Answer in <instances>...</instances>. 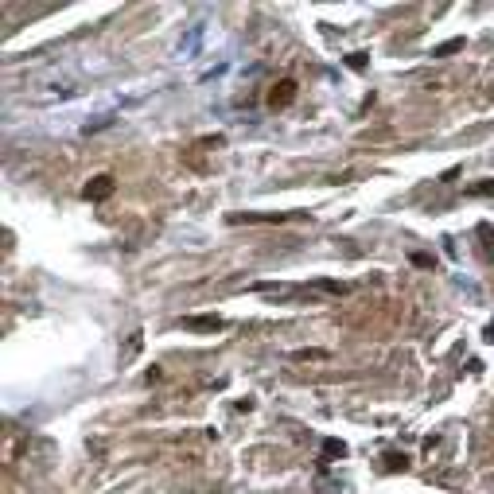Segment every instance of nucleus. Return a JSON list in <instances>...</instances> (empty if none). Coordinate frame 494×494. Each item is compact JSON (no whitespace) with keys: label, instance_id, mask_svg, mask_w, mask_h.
Wrapping results in <instances>:
<instances>
[{"label":"nucleus","instance_id":"nucleus-13","mask_svg":"<svg viewBox=\"0 0 494 494\" xmlns=\"http://www.w3.org/2000/svg\"><path fill=\"white\" fill-rule=\"evenodd\" d=\"M296 358H327L323 351H296Z\"/></svg>","mask_w":494,"mask_h":494},{"label":"nucleus","instance_id":"nucleus-12","mask_svg":"<svg viewBox=\"0 0 494 494\" xmlns=\"http://www.w3.org/2000/svg\"><path fill=\"white\" fill-rule=\"evenodd\" d=\"M412 265H417V268H432V257H428V253H412Z\"/></svg>","mask_w":494,"mask_h":494},{"label":"nucleus","instance_id":"nucleus-6","mask_svg":"<svg viewBox=\"0 0 494 494\" xmlns=\"http://www.w3.org/2000/svg\"><path fill=\"white\" fill-rule=\"evenodd\" d=\"M343 455H346L343 440H323V460H343Z\"/></svg>","mask_w":494,"mask_h":494},{"label":"nucleus","instance_id":"nucleus-1","mask_svg":"<svg viewBox=\"0 0 494 494\" xmlns=\"http://www.w3.org/2000/svg\"><path fill=\"white\" fill-rule=\"evenodd\" d=\"M179 327L183 331H202V335H214V331H222V316H183L179 319Z\"/></svg>","mask_w":494,"mask_h":494},{"label":"nucleus","instance_id":"nucleus-2","mask_svg":"<svg viewBox=\"0 0 494 494\" xmlns=\"http://www.w3.org/2000/svg\"><path fill=\"white\" fill-rule=\"evenodd\" d=\"M292 101H296V82L292 78H280V82L268 90V105L273 109H285V105H292Z\"/></svg>","mask_w":494,"mask_h":494},{"label":"nucleus","instance_id":"nucleus-11","mask_svg":"<svg viewBox=\"0 0 494 494\" xmlns=\"http://www.w3.org/2000/svg\"><path fill=\"white\" fill-rule=\"evenodd\" d=\"M346 67H351V70H362V67H366V55H362V51H358V55H351V59H346Z\"/></svg>","mask_w":494,"mask_h":494},{"label":"nucleus","instance_id":"nucleus-8","mask_svg":"<svg viewBox=\"0 0 494 494\" xmlns=\"http://www.w3.org/2000/svg\"><path fill=\"white\" fill-rule=\"evenodd\" d=\"M479 238H483V249H486V257H494V230H490V226H479Z\"/></svg>","mask_w":494,"mask_h":494},{"label":"nucleus","instance_id":"nucleus-5","mask_svg":"<svg viewBox=\"0 0 494 494\" xmlns=\"http://www.w3.org/2000/svg\"><path fill=\"white\" fill-rule=\"evenodd\" d=\"M316 292H327V296H346V292H351V285H343V280H316Z\"/></svg>","mask_w":494,"mask_h":494},{"label":"nucleus","instance_id":"nucleus-14","mask_svg":"<svg viewBox=\"0 0 494 494\" xmlns=\"http://www.w3.org/2000/svg\"><path fill=\"white\" fill-rule=\"evenodd\" d=\"M483 339H486V343L494 346V323H490V327H486V331H483Z\"/></svg>","mask_w":494,"mask_h":494},{"label":"nucleus","instance_id":"nucleus-9","mask_svg":"<svg viewBox=\"0 0 494 494\" xmlns=\"http://www.w3.org/2000/svg\"><path fill=\"white\" fill-rule=\"evenodd\" d=\"M460 47H463V39H448V43H440L432 55H436V59H444V55H452V51H460Z\"/></svg>","mask_w":494,"mask_h":494},{"label":"nucleus","instance_id":"nucleus-4","mask_svg":"<svg viewBox=\"0 0 494 494\" xmlns=\"http://www.w3.org/2000/svg\"><path fill=\"white\" fill-rule=\"evenodd\" d=\"M113 187H117V183H113V176H98V179H90V183H86L82 195L90 202H105L109 195H113Z\"/></svg>","mask_w":494,"mask_h":494},{"label":"nucleus","instance_id":"nucleus-7","mask_svg":"<svg viewBox=\"0 0 494 494\" xmlns=\"http://www.w3.org/2000/svg\"><path fill=\"white\" fill-rule=\"evenodd\" d=\"M467 195H471V199H483V195H494V179H486V183L467 187Z\"/></svg>","mask_w":494,"mask_h":494},{"label":"nucleus","instance_id":"nucleus-10","mask_svg":"<svg viewBox=\"0 0 494 494\" xmlns=\"http://www.w3.org/2000/svg\"><path fill=\"white\" fill-rule=\"evenodd\" d=\"M405 467H409V460H405V455H397V452L386 455V471H405Z\"/></svg>","mask_w":494,"mask_h":494},{"label":"nucleus","instance_id":"nucleus-3","mask_svg":"<svg viewBox=\"0 0 494 494\" xmlns=\"http://www.w3.org/2000/svg\"><path fill=\"white\" fill-rule=\"evenodd\" d=\"M292 218H304V214H285V210H265V214H253V210H245V214H230V222L234 226H242V222H292Z\"/></svg>","mask_w":494,"mask_h":494}]
</instances>
